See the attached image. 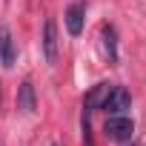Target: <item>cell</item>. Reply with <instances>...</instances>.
<instances>
[{
	"label": "cell",
	"mask_w": 146,
	"mask_h": 146,
	"mask_svg": "<svg viewBox=\"0 0 146 146\" xmlns=\"http://www.w3.org/2000/svg\"><path fill=\"white\" fill-rule=\"evenodd\" d=\"M132 132H135L132 117H126V115H109L106 117V137H112V140L120 143V140H129Z\"/></svg>",
	"instance_id": "1"
},
{
	"label": "cell",
	"mask_w": 146,
	"mask_h": 146,
	"mask_svg": "<svg viewBox=\"0 0 146 146\" xmlns=\"http://www.w3.org/2000/svg\"><path fill=\"white\" fill-rule=\"evenodd\" d=\"M129 106H132V98H129V92H126L123 86H112L100 109H103L106 115H123Z\"/></svg>",
	"instance_id": "2"
},
{
	"label": "cell",
	"mask_w": 146,
	"mask_h": 146,
	"mask_svg": "<svg viewBox=\"0 0 146 146\" xmlns=\"http://www.w3.org/2000/svg\"><path fill=\"white\" fill-rule=\"evenodd\" d=\"M57 23L52 20V17H46V23H43V57H46V63H54L57 60Z\"/></svg>",
	"instance_id": "3"
},
{
	"label": "cell",
	"mask_w": 146,
	"mask_h": 146,
	"mask_svg": "<svg viewBox=\"0 0 146 146\" xmlns=\"http://www.w3.org/2000/svg\"><path fill=\"white\" fill-rule=\"evenodd\" d=\"M83 20H86V3H72L66 9V29L72 37H78L83 32Z\"/></svg>",
	"instance_id": "4"
},
{
	"label": "cell",
	"mask_w": 146,
	"mask_h": 146,
	"mask_svg": "<svg viewBox=\"0 0 146 146\" xmlns=\"http://www.w3.org/2000/svg\"><path fill=\"white\" fill-rule=\"evenodd\" d=\"M0 60H3V66H6V69H12V66H15V60H17L15 40H12V32H9L6 26L0 29Z\"/></svg>",
	"instance_id": "5"
},
{
	"label": "cell",
	"mask_w": 146,
	"mask_h": 146,
	"mask_svg": "<svg viewBox=\"0 0 146 146\" xmlns=\"http://www.w3.org/2000/svg\"><path fill=\"white\" fill-rule=\"evenodd\" d=\"M17 109L26 112V115H32V112L37 109V98H35L32 80H23V83H20V89H17Z\"/></svg>",
	"instance_id": "6"
},
{
	"label": "cell",
	"mask_w": 146,
	"mask_h": 146,
	"mask_svg": "<svg viewBox=\"0 0 146 146\" xmlns=\"http://www.w3.org/2000/svg\"><path fill=\"white\" fill-rule=\"evenodd\" d=\"M109 83H98V86H92V92L83 98V109L86 112H92V109H100L103 106V100H106V95H109Z\"/></svg>",
	"instance_id": "7"
},
{
	"label": "cell",
	"mask_w": 146,
	"mask_h": 146,
	"mask_svg": "<svg viewBox=\"0 0 146 146\" xmlns=\"http://www.w3.org/2000/svg\"><path fill=\"white\" fill-rule=\"evenodd\" d=\"M100 40H103V52L109 57V63H117V35L112 26H103L100 29Z\"/></svg>",
	"instance_id": "8"
},
{
	"label": "cell",
	"mask_w": 146,
	"mask_h": 146,
	"mask_svg": "<svg viewBox=\"0 0 146 146\" xmlns=\"http://www.w3.org/2000/svg\"><path fill=\"white\" fill-rule=\"evenodd\" d=\"M0 106H3V89H0Z\"/></svg>",
	"instance_id": "9"
}]
</instances>
